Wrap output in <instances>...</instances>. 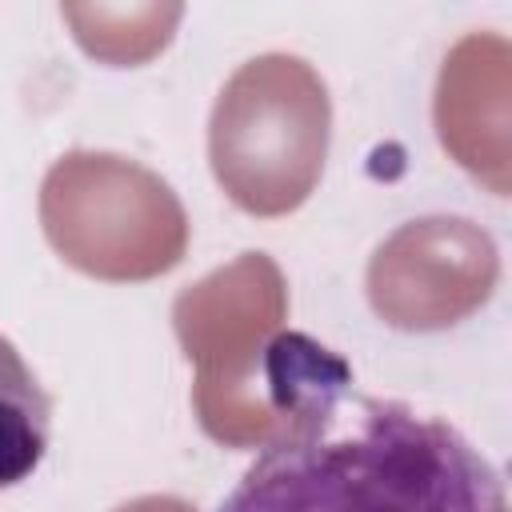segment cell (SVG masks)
<instances>
[{"label": "cell", "instance_id": "1", "mask_svg": "<svg viewBox=\"0 0 512 512\" xmlns=\"http://www.w3.org/2000/svg\"><path fill=\"white\" fill-rule=\"evenodd\" d=\"M268 352L288 424L216 512H508L496 464L456 424L348 388V364L308 336Z\"/></svg>", "mask_w": 512, "mask_h": 512}, {"label": "cell", "instance_id": "3", "mask_svg": "<svg viewBox=\"0 0 512 512\" xmlns=\"http://www.w3.org/2000/svg\"><path fill=\"white\" fill-rule=\"evenodd\" d=\"M52 432V396L20 356V348L0 336V492L24 484L44 452Z\"/></svg>", "mask_w": 512, "mask_h": 512}, {"label": "cell", "instance_id": "2", "mask_svg": "<svg viewBox=\"0 0 512 512\" xmlns=\"http://www.w3.org/2000/svg\"><path fill=\"white\" fill-rule=\"evenodd\" d=\"M212 172L252 216L292 212L328 148V92L296 56L248 60L212 108Z\"/></svg>", "mask_w": 512, "mask_h": 512}]
</instances>
